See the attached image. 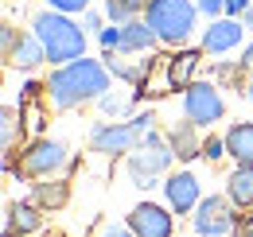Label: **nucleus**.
I'll list each match as a JSON object with an SVG mask.
<instances>
[{
	"instance_id": "15",
	"label": "nucleus",
	"mask_w": 253,
	"mask_h": 237,
	"mask_svg": "<svg viewBox=\"0 0 253 237\" xmlns=\"http://www.w3.org/2000/svg\"><path fill=\"white\" fill-rule=\"evenodd\" d=\"M28 202H35L43 214H55V210H63L66 202H70V183H66L63 175L35 179V183H32V198H28Z\"/></svg>"
},
{
	"instance_id": "32",
	"label": "nucleus",
	"mask_w": 253,
	"mask_h": 237,
	"mask_svg": "<svg viewBox=\"0 0 253 237\" xmlns=\"http://www.w3.org/2000/svg\"><path fill=\"white\" fill-rule=\"evenodd\" d=\"M242 62H246V66H250V70H253V39H250V43H246V47H242Z\"/></svg>"
},
{
	"instance_id": "3",
	"label": "nucleus",
	"mask_w": 253,
	"mask_h": 237,
	"mask_svg": "<svg viewBox=\"0 0 253 237\" xmlns=\"http://www.w3.org/2000/svg\"><path fill=\"white\" fill-rule=\"evenodd\" d=\"M152 128H156V113H152V109L132 113L128 120H97L94 128H90V152L109 156V159L132 156V152L140 148V140H144Z\"/></svg>"
},
{
	"instance_id": "6",
	"label": "nucleus",
	"mask_w": 253,
	"mask_h": 237,
	"mask_svg": "<svg viewBox=\"0 0 253 237\" xmlns=\"http://www.w3.org/2000/svg\"><path fill=\"white\" fill-rule=\"evenodd\" d=\"M70 163V148L63 140H51V136H35L24 144L20 152V163L8 171V175H24V179H55L63 175V167Z\"/></svg>"
},
{
	"instance_id": "34",
	"label": "nucleus",
	"mask_w": 253,
	"mask_h": 237,
	"mask_svg": "<svg viewBox=\"0 0 253 237\" xmlns=\"http://www.w3.org/2000/svg\"><path fill=\"white\" fill-rule=\"evenodd\" d=\"M242 24H246V28L253 31V4H250V8H246V16H242Z\"/></svg>"
},
{
	"instance_id": "33",
	"label": "nucleus",
	"mask_w": 253,
	"mask_h": 237,
	"mask_svg": "<svg viewBox=\"0 0 253 237\" xmlns=\"http://www.w3.org/2000/svg\"><path fill=\"white\" fill-rule=\"evenodd\" d=\"M238 230H242L246 237H253V218H242V226H238Z\"/></svg>"
},
{
	"instance_id": "5",
	"label": "nucleus",
	"mask_w": 253,
	"mask_h": 237,
	"mask_svg": "<svg viewBox=\"0 0 253 237\" xmlns=\"http://www.w3.org/2000/svg\"><path fill=\"white\" fill-rule=\"evenodd\" d=\"M171 163H175V152L168 144V132H160V128H152L140 140V148L132 152V156H125L132 187H156V175H164Z\"/></svg>"
},
{
	"instance_id": "30",
	"label": "nucleus",
	"mask_w": 253,
	"mask_h": 237,
	"mask_svg": "<svg viewBox=\"0 0 253 237\" xmlns=\"http://www.w3.org/2000/svg\"><path fill=\"white\" fill-rule=\"evenodd\" d=\"M250 4H253V0H226V16H234V20H242Z\"/></svg>"
},
{
	"instance_id": "31",
	"label": "nucleus",
	"mask_w": 253,
	"mask_h": 237,
	"mask_svg": "<svg viewBox=\"0 0 253 237\" xmlns=\"http://www.w3.org/2000/svg\"><path fill=\"white\" fill-rule=\"evenodd\" d=\"M82 24H86L90 31H101V28H105V12H86V16H82Z\"/></svg>"
},
{
	"instance_id": "25",
	"label": "nucleus",
	"mask_w": 253,
	"mask_h": 237,
	"mask_svg": "<svg viewBox=\"0 0 253 237\" xmlns=\"http://www.w3.org/2000/svg\"><path fill=\"white\" fill-rule=\"evenodd\" d=\"M51 12H66V16H86L94 0H43Z\"/></svg>"
},
{
	"instance_id": "29",
	"label": "nucleus",
	"mask_w": 253,
	"mask_h": 237,
	"mask_svg": "<svg viewBox=\"0 0 253 237\" xmlns=\"http://www.w3.org/2000/svg\"><path fill=\"white\" fill-rule=\"evenodd\" d=\"M199 4V12L207 16V20H218V16H226V0H195Z\"/></svg>"
},
{
	"instance_id": "9",
	"label": "nucleus",
	"mask_w": 253,
	"mask_h": 237,
	"mask_svg": "<svg viewBox=\"0 0 253 237\" xmlns=\"http://www.w3.org/2000/svg\"><path fill=\"white\" fill-rule=\"evenodd\" d=\"M246 24L242 20H234V16H218V20H211L207 28H203V39H199V51H207V55H230V51H242L250 39H246Z\"/></svg>"
},
{
	"instance_id": "16",
	"label": "nucleus",
	"mask_w": 253,
	"mask_h": 237,
	"mask_svg": "<svg viewBox=\"0 0 253 237\" xmlns=\"http://www.w3.org/2000/svg\"><path fill=\"white\" fill-rule=\"evenodd\" d=\"M199 132H203V128H195L191 120H175V124H168V144H171V152H175V159L191 163V159L203 156V136H199Z\"/></svg>"
},
{
	"instance_id": "13",
	"label": "nucleus",
	"mask_w": 253,
	"mask_h": 237,
	"mask_svg": "<svg viewBox=\"0 0 253 237\" xmlns=\"http://www.w3.org/2000/svg\"><path fill=\"white\" fill-rule=\"evenodd\" d=\"M24 132H28L24 109L4 105V109H0V148H4V171H12V167H16V152H24Z\"/></svg>"
},
{
	"instance_id": "14",
	"label": "nucleus",
	"mask_w": 253,
	"mask_h": 237,
	"mask_svg": "<svg viewBox=\"0 0 253 237\" xmlns=\"http://www.w3.org/2000/svg\"><path fill=\"white\" fill-rule=\"evenodd\" d=\"M43 226V210L35 202H4V237H28Z\"/></svg>"
},
{
	"instance_id": "27",
	"label": "nucleus",
	"mask_w": 253,
	"mask_h": 237,
	"mask_svg": "<svg viewBox=\"0 0 253 237\" xmlns=\"http://www.w3.org/2000/svg\"><path fill=\"white\" fill-rule=\"evenodd\" d=\"M94 237H136L132 234V226H121V222H101V226H97V234Z\"/></svg>"
},
{
	"instance_id": "2",
	"label": "nucleus",
	"mask_w": 253,
	"mask_h": 237,
	"mask_svg": "<svg viewBox=\"0 0 253 237\" xmlns=\"http://www.w3.org/2000/svg\"><path fill=\"white\" fill-rule=\"evenodd\" d=\"M28 28H32V35L43 43L51 66H66V62H74V59H86V28H82L74 16L43 8V12L32 16Z\"/></svg>"
},
{
	"instance_id": "21",
	"label": "nucleus",
	"mask_w": 253,
	"mask_h": 237,
	"mask_svg": "<svg viewBox=\"0 0 253 237\" xmlns=\"http://www.w3.org/2000/svg\"><path fill=\"white\" fill-rule=\"evenodd\" d=\"M101 12L109 24H128L148 12V0H101Z\"/></svg>"
},
{
	"instance_id": "23",
	"label": "nucleus",
	"mask_w": 253,
	"mask_h": 237,
	"mask_svg": "<svg viewBox=\"0 0 253 237\" xmlns=\"http://www.w3.org/2000/svg\"><path fill=\"white\" fill-rule=\"evenodd\" d=\"M136 97H140V93H136V89H132V93H113V89H109V93H105V97H97V105H101V113H105V117H113V120H121L128 113V109H132V101H136Z\"/></svg>"
},
{
	"instance_id": "8",
	"label": "nucleus",
	"mask_w": 253,
	"mask_h": 237,
	"mask_svg": "<svg viewBox=\"0 0 253 237\" xmlns=\"http://www.w3.org/2000/svg\"><path fill=\"white\" fill-rule=\"evenodd\" d=\"M191 226H195L199 237H222L230 230H238L242 218H238V206L226 195H203V202L191 214Z\"/></svg>"
},
{
	"instance_id": "12",
	"label": "nucleus",
	"mask_w": 253,
	"mask_h": 237,
	"mask_svg": "<svg viewBox=\"0 0 253 237\" xmlns=\"http://www.w3.org/2000/svg\"><path fill=\"white\" fill-rule=\"evenodd\" d=\"M207 51H175V55H164V86L168 89H191L199 78V66H203Z\"/></svg>"
},
{
	"instance_id": "1",
	"label": "nucleus",
	"mask_w": 253,
	"mask_h": 237,
	"mask_svg": "<svg viewBox=\"0 0 253 237\" xmlns=\"http://www.w3.org/2000/svg\"><path fill=\"white\" fill-rule=\"evenodd\" d=\"M109 89H113V74H109L105 62H97V59H74V62H66V66H55L47 74V82H43L47 105L59 109V113L78 109L86 101H97Z\"/></svg>"
},
{
	"instance_id": "26",
	"label": "nucleus",
	"mask_w": 253,
	"mask_h": 237,
	"mask_svg": "<svg viewBox=\"0 0 253 237\" xmlns=\"http://www.w3.org/2000/svg\"><path fill=\"white\" fill-rule=\"evenodd\" d=\"M226 156H230L226 136H207V140H203V159H207V163H218V159H226Z\"/></svg>"
},
{
	"instance_id": "10",
	"label": "nucleus",
	"mask_w": 253,
	"mask_h": 237,
	"mask_svg": "<svg viewBox=\"0 0 253 237\" xmlns=\"http://www.w3.org/2000/svg\"><path fill=\"white\" fill-rule=\"evenodd\" d=\"M164 202L168 210L179 218V214H195V206L203 202V183L195 171H175V175L164 179Z\"/></svg>"
},
{
	"instance_id": "19",
	"label": "nucleus",
	"mask_w": 253,
	"mask_h": 237,
	"mask_svg": "<svg viewBox=\"0 0 253 237\" xmlns=\"http://www.w3.org/2000/svg\"><path fill=\"white\" fill-rule=\"evenodd\" d=\"M226 198L238 210H253V167H234L226 175Z\"/></svg>"
},
{
	"instance_id": "20",
	"label": "nucleus",
	"mask_w": 253,
	"mask_h": 237,
	"mask_svg": "<svg viewBox=\"0 0 253 237\" xmlns=\"http://www.w3.org/2000/svg\"><path fill=\"white\" fill-rule=\"evenodd\" d=\"M39 62H47V51H43V43L35 39L32 31H24L20 43H16V51H12V59H8V66H16V70H35Z\"/></svg>"
},
{
	"instance_id": "4",
	"label": "nucleus",
	"mask_w": 253,
	"mask_h": 237,
	"mask_svg": "<svg viewBox=\"0 0 253 237\" xmlns=\"http://www.w3.org/2000/svg\"><path fill=\"white\" fill-rule=\"evenodd\" d=\"M199 16L203 12H199L195 0H148V12H144V20L152 24V31L164 47H183L195 35Z\"/></svg>"
},
{
	"instance_id": "28",
	"label": "nucleus",
	"mask_w": 253,
	"mask_h": 237,
	"mask_svg": "<svg viewBox=\"0 0 253 237\" xmlns=\"http://www.w3.org/2000/svg\"><path fill=\"white\" fill-rule=\"evenodd\" d=\"M97 39H101V47H105V51H117V47H121V24L101 28V31H97Z\"/></svg>"
},
{
	"instance_id": "17",
	"label": "nucleus",
	"mask_w": 253,
	"mask_h": 237,
	"mask_svg": "<svg viewBox=\"0 0 253 237\" xmlns=\"http://www.w3.org/2000/svg\"><path fill=\"white\" fill-rule=\"evenodd\" d=\"M152 47H160L156 31L148 20H128L121 24V47H117V55H148Z\"/></svg>"
},
{
	"instance_id": "35",
	"label": "nucleus",
	"mask_w": 253,
	"mask_h": 237,
	"mask_svg": "<svg viewBox=\"0 0 253 237\" xmlns=\"http://www.w3.org/2000/svg\"><path fill=\"white\" fill-rule=\"evenodd\" d=\"M246 101L253 105V70H250V86H246Z\"/></svg>"
},
{
	"instance_id": "22",
	"label": "nucleus",
	"mask_w": 253,
	"mask_h": 237,
	"mask_svg": "<svg viewBox=\"0 0 253 237\" xmlns=\"http://www.w3.org/2000/svg\"><path fill=\"white\" fill-rule=\"evenodd\" d=\"M211 74L218 78V82H226L230 89H246L250 86V66L242 59H234V62H214L211 66Z\"/></svg>"
},
{
	"instance_id": "18",
	"label": "nucleus",
	"mask_w": 253,
	"mask_h": 237,
	"mask_svg": "<svg viewBox=\"0 0 253 237\" xmlns=\"http://www.w3.org/2000/svg\"><path fill=\"white\" fill-rule=\"evenodd\" d=\"M222 136H226L234 167H253V120H234Z\"/></svg>"
},
{
	"instance_id": "11",
	"label": "nucleus",
	"mask_w": 253,
	"mask_h": 237,
	"mask_svg": "<svg viewBox=\"0 0 253 237\" xmlns=\"http://www.w3.org/2000/svg\"><path fill=\"white\" fill-rule=\"evenodd\" d=\"M128 226L136 237H175V214L160 202H136L128 210Z\"/></svg>"
},
{
	"instance_id": "24",
	"label": "nucleus",
	"mask_w": 253,
	"mask_h": 237,
	"mask_svg": "<svg viewBox=\"0 0 253 237\" xmlns=\"http://www.w3.org/2000/svg\"><path fill=\"white\" fill-rule=\"evenodd\" d=\"M20 35H24V31L16 28L12 20H4V24H0V55H4V62L12 59V51H16V43H20Z\"/></svg>"
},
{
	"instance_id": "7",
	"label": "nucleus",
	"mask_w": 253,
	"mask_h": 237,
	"mask_svg": "<svg viewBox=\"0 0 253 237\" xmlns=\"http://www.w3.org/2000/svg\"><path fill=\"white\" fill-rule=\"evenodd\" d=\"M226 117V97L214 82H195L183 89V120H191L195 128H214Z\"/></svg>"
}]
</instances>
